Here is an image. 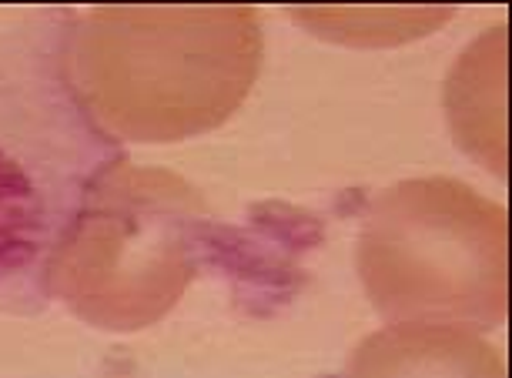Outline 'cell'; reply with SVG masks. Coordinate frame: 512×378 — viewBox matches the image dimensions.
I'll return each instance as SVG.
<instances>
[{"instance_id": "6da1fadb", "label": "cell", "mask_w": 512, "mask_h": 378, "mask_svg": "<svg viewBox=\"0 0 512 378\" xmlns=\"http://www.w3.org/2000/svg\"><path fill=\"white\" fill-rule=\"evenodd\" d=\"M67 7H0V295L54 268L124 164L77 84Z\"/></svg>"}]
</instances>
